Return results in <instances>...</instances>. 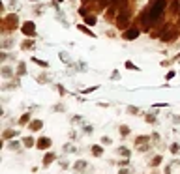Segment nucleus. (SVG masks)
I'll return each instance as SVG.
<instances>
[{
  "label": "nucleus",
  "mask_w": 180,
  "mask_h": 174,
  "mask_svg": "<svg viewBox=\"0 0 180 174\" xmlns=\"http://www.w3.org/2000/svg\"><path fill=\"white\" fill-rule=\"evenodd\" d=\"M163 8H165V0H158V2L154 4V8H152V11H150V21H156L158 17H160Z\"/></svg>",
  "instance_id": "1"
},
{
  "label": "nucleus",
  "mask_w": 180,
  "mask_h": 174,
  "mask_svg": "<svg viewBox=\"0 0 180 174\" xmlns=\"http://www.w3.org/2000/svg\"><path fill=\"white\" fill-rule=\"evenodd\" d=\"M22 32H25V34H30V36H34V24H32V22H27L25 26H22Z\"/></svg>",
  "instance_id": "2"
},
{
  "label": "nucleus",
  "mask_w": 180,
  "mask_h": 174,
  "mask_svg": "<svg viewBox=\"0 0 180 174\" xmlns=\"http://www.w3.org/2000/svg\"><path fill=\"white\" fill-rule=\"evenodd\" d=\"M139 36V30H129V32H126L124 34V38L126 39H133V38H137Z\"/></svg>",
  "instance_id": "3"
},
{
  "label": "nucleus",
  "mask_w": 180,
  "mask_h": 174,
  "mask_svg": "<svg viewBox=\"0 0 180 174\" xmlns=\"http://www.w3.org/2000/svg\"><path fill=\"white\" fill-rule=\"evenodd\" d=\"M86 22H88V24H94V22H96V21H94V19H92V17H86Z\"/></svg>",
  "instance_id": "4"
}]
</instances>
